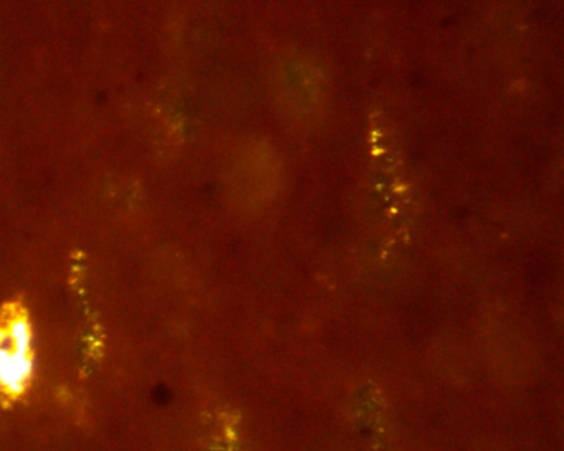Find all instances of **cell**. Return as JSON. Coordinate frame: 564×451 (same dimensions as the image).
<instances>
[{"label":"cell","mask_w":564,"mask_h":451,"mask_svg":"<svg viewBox=\"0 0 564 451\" xmlns=\"http://www.w3.org/2000/svg\"><path fill=\"white\" fill-rule=\"evenodd\" d=\"M38 372L37 334L22 298L0 306V407H16L27 399Z\"/></svg>","instance_id":"6da1fadb"}]
</instances>
